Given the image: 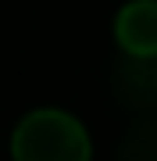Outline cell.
Instances as JSON below:
<instances>
[{
    "instance_id": "6da1fadb",
    "label": "cell",
    "mask_w": 157,
    "mask_h": 161,
    "mask_svg": "<svg viewBox=\"0 0 157 161\" xmlns=\"http://www.w3.org/2000/svg\"><path fill=\"white\" fill-rule=\"evenodd\" d=\"M11 154L14 161H89L93 147L86 129L71 115L39 108L14 125Z\"/></svg>"
},
{
    "instance_id": "7a4b0ae2",
    "label": "cell",
    "mask_w": 157,
    "mask_h": 161,
    "mask_svg": "<svg viewBox=\"0 0 157 161\" xmlns=\"http://www.w3.org/2000/svg\"><path fill=\"white\" fill-rule=\"evenodd\" d=\"M111 82L128 111H157V54H118Z\"/></svg>"
},
{
    "instance_id": "3957f363",
    "label": "cell",
    "mask_w": 157,
    "mask_h": 161,
    "mask_svg": "<svg viewBox=\"0 0 157 161\" xmlns=\"http://www.w3.org/2000/svg\"><path fill=\"white\" fill-rule=\"evenodd\" d=\"M122 54H157V0H132L114 18Z\"/></svg>"
},
{
    "instance_id": "277c9868",
    "label": "cell",
    "mask_w": 157,
    "mask_h": 161,
    "mask_svg": "<svg viewBox=\"0 0 157 161\" xmlns=\"http://www.w3.org/2000/svg\"><path fill=\"white\" fill-rule=\"evenodd\" d=\"M114 161H157V118L139 122L122 136Z\"/></svg>"
}]
</instances>
